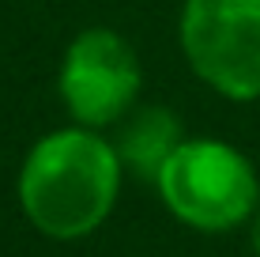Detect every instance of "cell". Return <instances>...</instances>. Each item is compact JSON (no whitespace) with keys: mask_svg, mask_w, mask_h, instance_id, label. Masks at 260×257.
<instances>
[{"mask_svg":"<svg viewBox=\"0 0 260 257\" xmlns=\"http://www.w3.org/2000/svg\"><path fill=\"white\" fill-rule=\"evenodd\" d=\"M155 185L170 216L208 235L234 231L260 208L256 166L226 140H181Z\"/></svg>","mask_w":260,"mask_h":257,"instance_id":"7a4b0ae2","label":"cell"},{"mask_svg":"<svg viewBox=\"0 0 260 257\" xmlns=\"http://www.w3.org/2000/svg\"><path fill=\"white\" fill-rule=\"evenodd\" d=\"M15 189L34 231L76 242L110 219L121 193V159L94 129H53L26 152Z\"/></svg>","mask_w":260,"mask_h":257,"instance_id":"6da1fadb","label":"cell"},{"mask_svg":"<svg viewBox=\"0 0 260 257\" xmlns=\"http://www.w3.org/2000/svg\"><path fill=\"white\" fill-rule=\"evenodd\" d=\"M249 223H253L249 227V246H253V257H260V208H256V216L249 219Z\"/></svg>","mask_w":260,"mask_h":257,"instance_id":"8992f818","label":"cell"},{"mask_svg":"<svg viewBox=\"0 0 260 257\" xmlns=\"http://www.w3.org/2000/svg\"><path fill=\"white\" fill-rule=\"evenodd\" d=\"M181 49L222 99H260V0H185Z\"/></svg>","mask_w":260,"mask_h":257,"instance_id":"3957f363","label":"cell"},{"mask_svg":"<svg viewBox=\"0 0 260 257\" xmlns=\"http://www.w3.org/2000/svg\"><path fill=\"white\" fill-rule=\"evenodd\" d=\"M181 121L166 106H132L117 121L113 152L121 159V170H132L136 178H158L166 159L181 144Z\"/></svg>","mask_w":260,"mask_h":257,"instance_id":"5b68a950","label":"cell"},{"mask_svg":"<svg viewBox=\"0 0 260 257\" xmlns=\"http://www.w3.org/2000/svg\"><path fill=\"white\" fill-rule=\"evenodd\" d=\"M143 83V68L128 38L106 26L76 34L64 49L57 72V91L64 110L83 129L117 125L124 113L136 106Z\"/></svg>","mask_w":260,"mask_h":257,"instance_id":"277c9868","label":"cell"}]
</instances>
